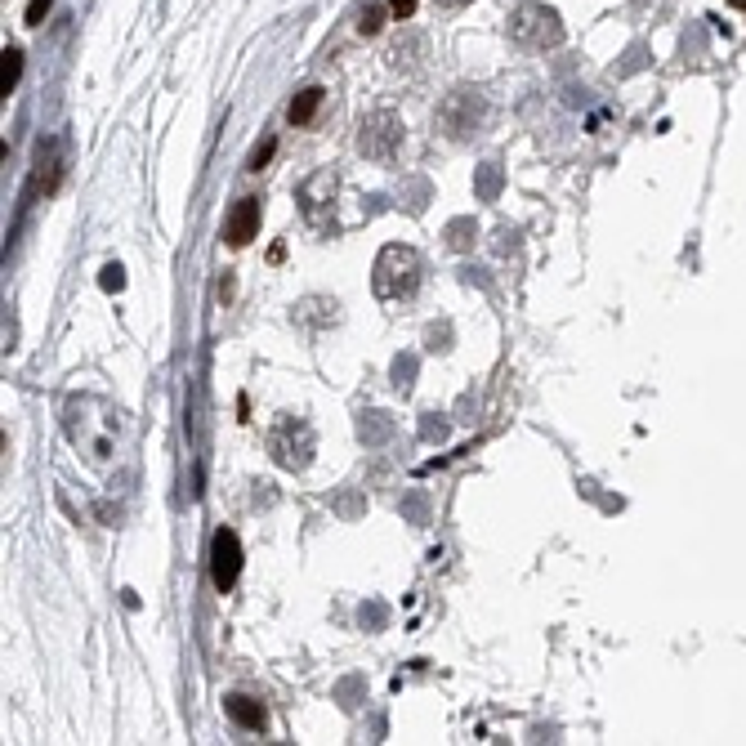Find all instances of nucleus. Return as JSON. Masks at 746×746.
I'll list each match as a JSON object with an SVG mask.
<instances>
[{
  "label": "nucleus",
  "mask_w": 746,
  "mask_h": 746,
  "mask_svg": "<svg viewBox=\"0 0 746 746\" xmlns=\"http://www.w3.org/2000/svg\"><path fill=\"white\" fill-rule=\"evenodd\" d=\"M420 286V255L411 246H385L376 264V295L380 300H407Z\"/></svg>",
  "instance_id": "f257e3e1"
},
{
  "label": "nucleus",
  "mask_w": 746,
  "mask_h": 746,
  "mask_svg": "<svg viewBox=\"0 0 746 746\" xmlns=\"http://www.w3.org/2000/svg\"><path fill=\"white\" fill-rule=\"evenodd\" d=\"M237 572H242V541H237V532L219 528L215 541H210V577H215L219 590H233Z\"/></svg>",
  "instance_id": "20e7f679"
},
{
  "label": "nucleus",
  "mask_w": 746,
  "mask_h": 746,
  "mask_svg": "<svg viewBox=\"0 0 746 746\" xmlns=\"http://www.w3.org/2000/svg\"><path fill=\"white\" fill-rule=\"evenodd\" d=\"M318 108H322V90H318V85H309V90H300V94L291 99V112H286V117H291L295 126H309Z\"/></svg>",
  "instance_id": "0eeeda50"
},
{
  "label": "nucleus",
  "mask_w": 746,
  "mask_h": 746,
  "mask_svg": "<svg viewBox=\"0 0 746 746\" xmlns=\"http://www.w3.org/2000/svg\"><path fill=\"white\" fill-rule=\"evenodd\" d=\"M398 143H403V121H398L394 112H371V117L362 121V139H358V148L367 152V157L389 161V157L398 152Z\"/></svg>",
  "instance_id": "7ed1b4c3"
},
{
  "label": "nucleus",
  "mask_w": 746,
  "mask_h": 746,
  "mask_svg": "<svg viewBox=\"0 0 746 746\" xmlns=\"http://www.w3.org/2000/svg\"><path fill=\"white\" fill-rule=\"evenodd\" d=\"M224 237H228V246H246L251 237H260V202H255V197H242V202L233 206V215H228V224H224Z\"/></svg>",
  "instance_id": "39448f33"
},
{
  "label": "nucleus",
  "mask_w": 746,
  "mask_h": 746,
  "mask_svg": "<svg viewBox=\"0 0 746 746\" xmlns=\"http://www.w3.org/2000/svg\"><path fill=\"white\" fill-rule=\"evenodd\" d=\"M54 5V0H32V5H27V23H41V18H45V9H50Z\"/></svg>",
  "instance_id": "f8f14e48"
},
{
  "label": "nucleus",
  "mask_w": 746,
  "mask_h": 746,
  "mask_svg": "<svg viewBox=\"0 0 746 746\" xmlns=\"http://www.w3.org/2000/svg\"><path fill=\"white\" fill-rule=\"evenodd\" d=\"M380 18H385V9H380V5L362 9V23H358V32H362V36H376V32H380Z\"/></svg>",
  "instance_id": "1a4fd4ad"
},
{
  "label": "nucleus",
  "mask_w": 746,
  "mask_h": 746,
  "mask_svg": "<svg viewBox=\"0 0 746 746\" xmlns=\"http://www.w3.org/2000/svg\"><path fill=\"white\" fill-rule=\"evenodd\" d=\"M228 715H233V724H242V729H264V706L251 702V697H228Z\"/></svg>",
  "instance_id": "423d86ee"
},
{
  "label": "nucleus",
  "mask_w": 746,
  "mask_h": 746,
  "mask_svg": "<svg viewBox=\"0 0 746 746\" xmlns=\"http://www.w3.org/2000/svg\"><path fill=\"white\" fill-rule=\"evenodd\" d=\"M416 5H420V0H389V9H394L398 18H411V14H416Z\"/></svg>",
  "instance_id": "ddd939ff"
},
{
  "label": "nucleus",
  "mask_w": 746,
  "mask_h": 746,
  "mask_svg": "<svg viewBox=\"0 0 746 746\" xmlns=\"http://www.w3.org/2000/svg\"><path fill=\"white\" fill-rule=\"evenodd\" d=\"M273 148H277V143L269 139V143H260V148H255L251 152V170H264V161H269L273 157Z\"/></svg>",
  "instance_id": "9b49d317"
},
{
  "label": "nucleus",
  "mask_w": 746,
  "mask_h": 746,
  "mask_svg": "<svg viewBox=\"0 0 746 746\" xmlns=\"http://www.w3.org/2000/svg\"><path fill=\"white\" fill-rule=\"evenodd\" d=\"M438 5H465V0H438Z\"/></svg>",
  "instance_id": "4468645a"
},
{
  "label": "nucleus",
  "mask_w": 746,
  "mask_h": 746,
  "mask_svg": "<svg viewBox=\"0 0 746 746\" xmlns=\"http://www.w3.org/2000/svg\"><path fill=\"white\" fill-rule=\"evenodd\" d=\"M729 5H738V9H746V0H729Z\"/></svg>",
  "instance_id": "2eb2a0df"
},
{
  "label": "nucleus",
  "mask_w": 746,
  "mask_h": 746,
  "mask_svg": "<svg viewBox=\"0 0 746 746\" xmlns=\"http://www.w3.org/2000/svg\"><path fill=\"white\" fill-rule=\"evenodd\" d=\"M510 36L528 50H545V45H559L563 41V23L550 5H519L510 14Z\"/></svg>",
  "instance_id": "f03ea898"
},
{
  "label": "nucleus",
  "mask_w": 746,
  "mask_h": 746,
  "mask_svg": "<svg viewBox=\"0 0 746 746\" xmlns=\"http://www.w3.org/2000/svg\"><path fill=\"white\" fill-rule=\"evenodd\" d=\"M99 282H103V291H121V286H126V273H121L117 264H112V269H103Z\"/></svg>",
  "instance_id": "9d476101"
},
{
  "label": "nucleus",
  "mask_w": 746,
  "mask_h": 746,
  "mask_svg": "<svg viewBox=\"0 0 746 746\" xmlns=\"http://www.w3.org/2000/svg\"><path fill=\"white\" fill-rule=\"evenodd\" d=\"M18 76H23V54H18V50H5V63H0V94L14 90Z\"/></svg>",
  "instance_id": "6e6552de"
}]
</instances>
